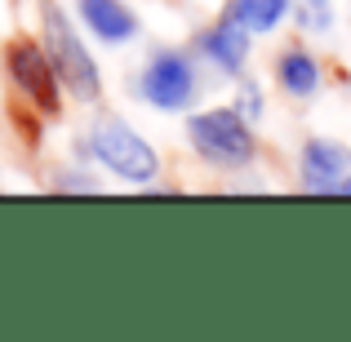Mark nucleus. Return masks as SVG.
I'll return each mask as SVG.
<instances>
[{"mask_svg": "<svg viewBox=\"0 0 351 342\" xmlns=\"http://www.w3.org/2000/svg\"><path fill=\"white\" fill-rule=\"evenodd\" d=\"M40 45H45V53H49L53 71H58L62 89H67L71 98L94 103V98L103 94V71H98L94 53L80 40L76 23H71V18L62 14V5H53V0H40Z\"/></svg>", "mask_w": 351, "mask_h": 342, "instance_id": "f257e3e1", "label": "nucleus"}, {"mask_svg": "<svg viewBox=\"0 0 351 342\" xmlns=\"http://www.w3.org/2000/svg\"><path fill=\"white\" fill-rule=\"evenodd\" d=\"M89 156H94L107 173H116V178H125V182H152L156 173H160L156 147L116 116H103V120L89 125Z\"/></svg>", "mask_w": 351, "mask_h": 342, "instance_id": "f03ea898", "label": "nucleus"}, {"mask_svg": "<svg viewBox=\"0 0 351 342\" xmlns=\"http://www.w3.org/2000/svg\"><path fill=\"white\" fill-rule=\"evenodd\" d=\"M187 138L209 164L218 169H245L254 160L258 143H254V129L249 120L232 112V107H214V112H200L187 120Z\"/></svg>", "mask_w": 351, "mask_h": 342, "instance_id": "7ed1b4c3", "label": "nucleus"}, {"mask_svg": "<svg viewBox=\"0 0 351 342\" xmlns=\"http://www.w3.org/2000/svg\"><path fill=\"white\" fill-rule=\"evenodd\" d=\"M5 71H9V85H14L40 116H58L62 80H58V71H53V62H49V53H45L40 40H14L9 45Z\"/></svg>", "mask_w": 351, "mask_h": 342, "instance_id": "20e7f679", "label": "nucleus"}, {"mask_svg": "<svg viewBox=\"0 0 351 342\" xmlns=\"http://www.w3.org/2000/svg\"><path fill=\"white\" fill-rule=\"evenodd\" d=\"M138 94H143V103H152L156 112H182V107L196 98V67H191V58L178 53V49L152 53L143 76H138Z\"/></svg>", "mask_w": 351, "mask_h": 342, "instance_id": "39448f33", "label": "nucleus"}, {"mask_svg": "<svg viewBox=\"0 0 351 342\" xmlns=\"http://www.w3.org/2000/svg\"><path fill=\"white\" fill-rule=\"evenodd\" d=\"M302 187L316 196H351V151L343 143L311 138L302 147Z\"/></svg>", "mask_w": 351, "mask_h": 342, "instance_id": "423d86ee", "label": "nucleus"}, {"mask_svg": "<svg viewBox=\"0 0 351 342\" xmlns=\"http://www.w3.org/2000/svg\"><path fill=\"white\" fill-rule=\"evenodd\" d=\"M76 14L103 45H125L138 36V18L125 0H76Z\"/></svg>", "mask_w": 351, "mask_h": 342, "instance_id": "0eeeda50", "label": "nucleus"}, {"mask_svg": "<svg viewBox=\"0 0 351 342\" xmlns=\"http://www.w3.org/2000/svg\"><path fill=\"white\" fill-rule=\"evenodd\" d=\"M200 49H205V58L214 62V67H223V71H236L245 67V58H249V27L240 23L236 14H227L223 23H214L205 36H200Z\"/></svg>", "mask_w": 351, "mask_h": 342, "instance_id": "6e6552de", "label": "nucleus"}, {"mask_svg": "<svg viewBox=\"0 0 351 342\" xmlns=\"http://www.w3.org/2000/svg\"><path fill=\"white\" fill-rule=\"evenodd\" d=\"M276 76H280L285 94H293V98H311L320 89V67L307 49H289L280 58V67H276Z\"/></svg>", "mask_w": 351, "mask_h": 342, "instance_id": "1a4fd4ad", "label": "nucleus"}, {"mask_svg": "<svg viewBox=\"0 0 351 342\" xmlns=\"http://www.w3.org/2000/svg\"><path fill=\"white\" fill-rule=\"evenodd\" d=\"M289 5L293 0H232V14L249 32H271V27L289 14Z\"/></svg>", "mask_w": 351, "mask_h": 342, "instance_id": "9d476101", "label": "nucleus"}, {"mask_svg": "<svg viewBox=\"0 0 351 342\" xmlns=\"http://www.w3.org/2000/svg\"><path fill=\"white\" fill-rule=\"evenodd\" d=\"M298 23L311 27V32H325V27L334 23V9H329V0H302V5H298Z\"/></svg>", "mask_w": 351, "mask_h": 342, "instance_id": "9b49d317", "label": "nucleus"}, {"mask_svg": "<svg viewBox=\"0 0 351 342\" xmlns=\"http://www.w3.org/2000/svg\"><path fill=\"white\" fill-rule=\"evenodd\" d=\"M58 187H62V191H98V182H94V178H62Z\"/></svg>", "mask_w": 351, "mask_h": 342, "instance_id": "f8f14e48", "label": "nucleus"}]
</instances>
